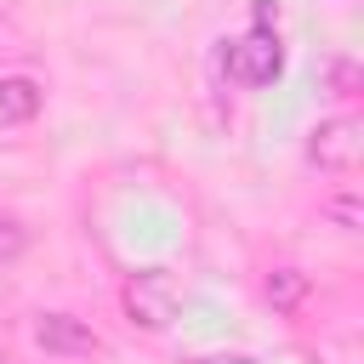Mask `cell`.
Returning a JSON list of instances; mask_svg holds the SVG:
<instances>
[{"instance_id": "6da1fadb", "label": "cell", "mask_w": 364, "mask_h": 364, "mask_svg": "<svg viewBox=\"0 0 364 364\" xmlns=\"http://www.w3.org/2000/svg\"><path fill=\"white\" fill-rule=\"evenodd\" d=\"M222 63H228V80H239V85H273L284 74V46L273 28H250L228 46Z\"/></svg>"}, {"instance_id": "8992f818", "label": "cell", "mask_w": 364, "mask_h": 364, "mask_svg": "<svg viewBox=\"0 0 364 364\" xmlns=\"http://www.w3.org/2000/svg\"><path fill=\"white\" fill-rule=\"evenodd\" d=\"M301 296H307V273H296V267H273V273H267V301H273L279 313H290Z\"/></svg>"}, {"instance_id": "9c48e42d", "label": "cell", "mask_w": 364, "mask_h": 364, "mask_svg": "<svg viewBox=\"0 0 364 364\" xmlns=\"http://www.w3.org/2000/svg\"><path fill=\"white\" fill-rule=\"evenodd\" d=\"M193 364H256V358H245V353H205V358H193Z\"/></svg>"}, {"instance_id": "277c9868", "label": "cell", "mask_w": 364, "mask_h": 364, "mask_svg": "<svg viewBox=\"0 0 364 364\" xmlns=\"http://www.w3.org/2000/svg\"><path fill=\"white\" fill-rule=\"evenodd\" d=\"M34 341L46 353H97V330L80 324L74 313H40L34 318Z\"/></svg>"}, {"instance_id": "3957f363", "label": "cell", "mask_w": 364, "mask_h": 364, "mask_svg": "<svg viewBox=\"0 0 364 364\" xmlns=\"http://www.w3.org/2000/svg\"><path fill=\"white\" fill-rule=\"evenodd\" d=\"M358 159H364V125H358L353 114L318 119V131L307 136V165H318V171L341 176V171H353Z\"/></svg>"}, {"instance_id": "ba28073f", "label": "cell", "mask_w": 364, "mask_h": 364, "mask_svg": "<svg viewBox=\"0 0 364 364\" xmlns=\"http://www.w3.org/2000/svg\"><path fill=\"white\" fill-rule=\"evenodd\" d=\"M17 250H23V228L17 222H0V267L17 262Z\"/></svg>"}, {"instance_id": "7a4b0ae2", "label": "cell", "mask_w": 364, "mask_h": 364, "mask_svg": "<svg viewBox=\"0 0 364 364\" xmlns=\"http://www.w3.org/2000/svg\"><path fill=\"white\" fill-rule=\"evenodd\" d=\"M176 279L165 273V267H142V273H131L125 279V313H131V324H142V330H165L171 318H176Z\"/></svg>"}, {"instance_id": "52a82bcc", "label": "cell", "mask_w": 364, "mask_h": 364, "mask_svg": "<svg viewBox=\"0 0 364 364\" xmlns=\"http://www.w3.org/2000/svg\"><path fill=\"white\" fill-rule=\"evenodd\" d=\"M324 216H330L341 233H358V228H364V205H358V199H330Z\"/></svg>"}, {"instance_id": "30bf717a", "label": "cell", "mask_w": 364, "mask_h": 364, "mask_svg": "<svg viewBox=\"0 0 364 364\" xmlns=\"http://www.w3.org/2000/svg\"><path fill=\"white\" fill-rule=\"evenodd\" d=\"M0 364H6V353H0Z\"/></svg>"}, {"instance_id": "5b68a950", "label": "cell", "mask_w": 364, "mask_h": 364, "mask_svg": "<svg viewBox=\"0 0 364 364\" xmlns=\"http://www.w3.org/2000/svg\"><path fill=\"white\" fill-rule=\"evenodd\" d=\"M40 102H46L40 80H28V74H6V80H0V125H23V119H34Z\"/></svg>"}]
</instances>
